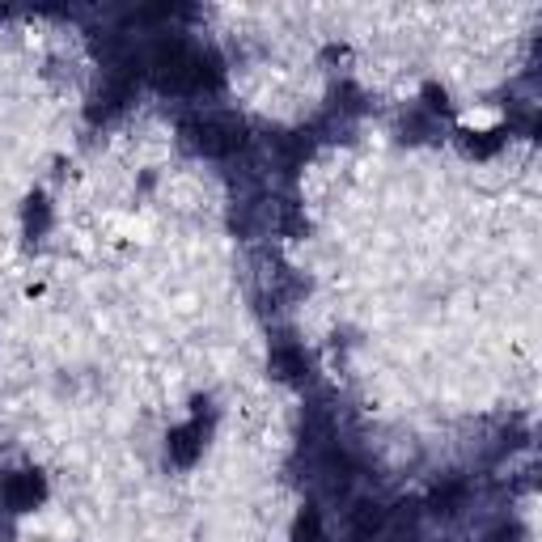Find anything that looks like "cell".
<instances>
[{
	"mask_svg": "<svg viewBox=\"0 0 542 542\" xmlns=\"http://www.w3.org/2000/svg\"><path fill=\"white\" fill-rule=\"evenodd\" d=\"M144 68L161 94H204L221 85V64L208 51H195L187 39H161L149 47Z\"/></svg>",
	"mask_w": 542,
	"mask_h": 542,
	"instance_id": "cell-1",
	"label": "cell"
},
{
	"mask_svg": "<svg viewBox=\"0 0 542 542\" xmlns=\"http://www.w3.org/2000/svg\"><path fill=\"white\" fill-rule=\"evenodd\" d=\"M47 229H51V208H47V200H30V204H26V233H30V238H43Z\"/></svg>",
	"mask_w": 542,
	"mask_h": 542,
	"instance_id": "cell-8",
	"label": "cell"
},
{
	"mask_svg": "<svg viewBox=\"0 0 542 542\" xmlns=\"http://www.w3.org/2000/svg\"><path fill=\"white\" fill-rule=\"evenodd\" d=\"M271 369H276L284 382H310V356L297 343H280V348H271Z\"/></svg>",
	"mask_w": 542,
	"mask_h": 542,
	"instance_id": "cell-5",
	"label": "cell"
},
{
	"mask_svg": "<svg viewBox=\"0 0 542 542\" xmlns=\"http://www.w3.org/2000/svg\"><path fill=\"white\" fill-rule=\"evenodd\" d=\"M466 500H471V487H466L462 479H449V483H437L428 496V509L437 517H458L466 509Z\"/></svg>",
	"mask_w": 542,
	"mask_h": 542,
	"instance_id": "cell-6",
	"label": "cell"
},
{
	"mask_svg": "<svg viewBox=\"0 0 542 542\" xmlns=\"http://www.w3.org/2000/svg\"><path fill=\"white\" fill-rule=\"evenodd\" d=\"M293 542H322V517H318V509H305V513L297 517Z\"/></svg>",
	"mask_w": 542,
	"mask_h": 542,
	"instance_id": "cell-9",
	"label": "cell"
},
{
	"mask_svg": "<svg viewBox=\"0 0 542 542\" xmlns=\"http://www.w3.org/2000/svg\"><path fill=\"white\" fill-rule=\"evenodd\" d=\"M178 132H183L187 149L200 157H233L246 149V123L233 115H187Z\"/></svg>",
	"mask_w": 542,
	"mask_h": 542,
	"instance_id": "cell-2",
	"label": "cell"
},
{
	"mask_svg": "<svg viewBox=\"0 0 542 542\" xmlns=\"http://www.w3.org/2000/svg\"><path fill=\"white\" fill-rule=\"evenodd\" d=\"M386 517H390V509H382L377 500H360L352 509V538L356 542H382Z\"/></svg>",
	"mask_w": 542,
	"mask_h": 542,
	"instance_id": "cell-4",
	"label": "cell"
},
{
	"mask_svg": "<svg viewBox=\"0 0 542 542\" xmlns=\"http://www.w3.org/2000/svg\"><path fill=\"white\" fill-rule=\"evenodd\" d=\"M500 140H504L500 132H487L483 140H466V153H492V149H496V144H500Z\"/></svg>",
	"mask_w": 542,
	"mask_h": 542,
	"instance_id": "cell-10",
	"label": "cell"
},
{
	"mask_svg": "<svg viewBox=\"0 0 542 542\" xmlns=\"http://www.w3.org/2000/svg\"><path fill=\"white\" fill-rule=\"evenodd\" d=\"M47 496V483H43V475L39 471H17V475H9V483H5V504L13 513H26V509H34Z\"/></svg>",
	"mask_w": 542,
	"mask_h": 542,
	"instance_id": "cell-3",
	"label": "cell"
},
{
	"mask_svg": "<svg viewBox=\"0 0 542 542\" xmlns=\"http://www.w3.org/2000/svg\"><path fill=\"white\" fill-rule=\"evenodd\" d=\"M517 538H521V526H500L492 534V542H517Z\"/></svg>",
	"mask_w": 542,
	"mask_h": 542,
	"instance_id": "cell-11",
	"label": "cell"
},
{
	"mask_svg": "<svg viewBox=\"0 0 542 542\" xmlns=\"http://www.w3.org/2000/svg\"><path fill=\"white\" fill-rule=\"evenodd\" d=\"M204 454V428L191 424V428H174L170 432V462L174 466H195Z\"/></svg>",
	"mask_w": 542,
	"mask_h": 542,
	"instance_id": "cell-7",
	"label": "cell"
}]
</instances>
